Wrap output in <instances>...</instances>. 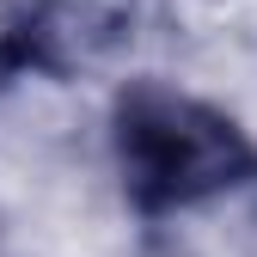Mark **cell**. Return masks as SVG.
Returning a JSON list of instances; mask_svg holds the SVG:
<instances>
[{
  "label": "cell",
  "mask_w": 257,
  "mask_h": 257,
  "mask_svg": "<svg viewBox=\"0 0 257 257\" xmlns=\"http://www.w3.org/2000/svg\"><path fill=\"white\" fill-rule=\"evenodd\" d=\"M122 172H128L135 202L178 208V202L239 184L251 172V147L227 116L202 110L196 98L135 92L122 104Z\"/></svg>",
  "instance_id": "1"
}]
</instances>
